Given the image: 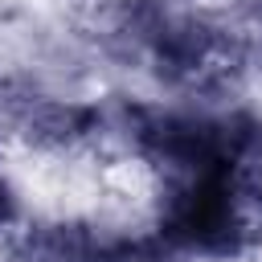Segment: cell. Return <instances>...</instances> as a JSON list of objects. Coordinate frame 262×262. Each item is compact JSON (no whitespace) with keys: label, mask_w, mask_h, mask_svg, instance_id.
I'll use <instances>...</instances> for the list:
<instances>
[{"label":"cell","mask_w":262,"mask_h":262,"mask_svg":"<svg viewBox=\"0 0 262 262\" xmlns=\"http://www.w3.org/2000/svg\"><path fill=\"white\" fill-rule=\"evenodd\" d=\"M168 180L172 184L160 201V237L172 250L229 258L246 246L250 221L237 192V168H205Z\"/></svg>","instance_id":"obj_1"},{"label":"cell","mask_w":262,"mask_h":262,"mask_svg":"<svg viewBox=\"0 0 262 262\" xmlns=\"http://www.w3.org/2000/svg\"><path fill=\"white\" fill-rule=\"evenodd\" d=\"M131 139L168 176L205 168H242L258 147V123L246 115H160L131 111Z\"/></svg>","instance_id":"obj_2"},{"label":"cell","mask_w":262,"mask_h":262,"mask_svg":"<svg viewBox=\"0 0 262 262\" xmlns=\"http://www.w3.org/2000/svg\"><path fill=\"white\" fill-rule=\"evenodd\" d=\"M147 41H151L160 70H168L172 78H205L221 61L217 37L192 20H172V16L156 12L147 20Z\"/></svg>","instance_id":"obj_3"},{"label":"cell","mask_w":262,"mask_h":262,"mask_svg":"<svg viewBox=\"0 0 262 262\" xmlns=\"http://www.w3.org/2000/svg\"><path fill=\"white\" fill-rule=\"evenodd\" d=\"M8 217H12V196H8V188L0 184V225H4Z\"/></svg>","instance_id":"obj_4"}]
</instances>
